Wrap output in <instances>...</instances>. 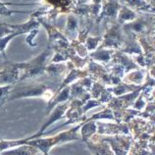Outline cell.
<instances>
[{
  "instance_id": "obj_2",
  "label": "cell",
  "mask_w": 155,
  "mask_h": 155,
  "mask_svg": "<svg viewBox=\"0 0 155 155\" xmlns=\"http://www.w3.org/2000/svg\"><path fill=\"white\" fill-rule=\"evenodd\" d=\"M82 124H79L77 126L73 127L71 130L66 132L59 133L58 135H55L53 137L49 138H39V139H33L28 141V145H31L33 147H36L40 150L43 154H49V151L52 147L59 144H63L71 141H79L81 140V136L79 134V130L81 128Z\"/></svg>"
},
{
  "instance_id": "obj_6",
  "label": "cell",
  "mask_w": 155,
  "mask_h": 155,
  "mask_svg": "<svg viewBox=\"0 0 155 155\" xmlns=\"http://www.w3.org/2000/svg\"><path fill=\"white\" fill-rule=\"evenodd\" d=\"M86 145L93 155H114L110 146L103 140H101L98 134L93 135L91 139L86 142Z\"/></svg>"
},
{
  "instance_id": "obj_8",
  "label": "cell",
  "mask_w": 155,
  "mask_h": 155,
  "mask_svg": "<svg viewBox=\"0 0 155 155\" xmlns=\"http://www.w3.org/2000/svg\"><path fill=\"white\" fill-rule=\"evenodd\" d=\"M38 153H41L40 150L36 147H33L31 145H25L18 146V148L8 149L3 152H1V155H37Z\"/></svg>"
},
{
  "instance_id": "obj_9",
  "label": "cell",
  "mask_w": 155,
  "mask_h": 155,
  "mask_svg": "<svg viewBox=\"0 0 155 155\" xmlns=\"http://www.w3.org/2000/svg\"><path fill=\"white\" fill-rule=\"evenodd\" d=\"M141 86H136V85H131V84H126V83H120L118 85L112 86V87L106 88V90L114 95L115 97L124 95V94L131 93L133 91L139 89Z\"/></svg>"
},
{
  "instance_id": "obj_19",
  "label": "cell",
  "mask_w": 155,
  "mask_h": 155,
  "mask_svg": "<svg viewBox=\"0 0 155 155\" xmlns=\"http://www.w3.org/2000/svg\"><path fill=\"white\" fill-rule=\"evenodd\" d=\"M146 105H147V102H146L145 100L143 99V97L141 96V94L139 96L137 97V99L135 100V102L133 103V109L135 110H138V111H143L144 109H145Z\"/></svg>"
},
{
  "instance_id": "obj_15",
  "label": "cell",
  "mask_w": 155,
  "mask_h": 155,
  "mask_svg": "<svg viewBox=\"0 0 155 155\" xmlns=\"http://www.w3.org/2000/svg\"><path fill=\"white\" fill-rule=\"evenodd\" d=\"M111 53H113V51L97 50L96 52L91 53V56H92L94 59L98 60V61H101L103 63H107V62H109L110 59H111Z\"/></svg>"
},
{
  "instance_id": "obj_17",
  "label": "cell",
  "mask_w": 155,
  "mask_h": 155,
  "mask_svg": "<svg viewBox=\"0 0 155 155\" xmlns=\"http://www.w3.org/2000/svg\"><path fill=\"white\" fill-rule=\"evenodd\" d=\"M13 85H6V86H0V107L3 106L5 102H7L8 94L10 90L12 89Z\"/></svg>"
},
{
  "instance_id": "obj_11",
  "label": "cell",
  "mask_w": 155,
  "mask_h": 155,
  "mask_svg": "<svg viewBox=\"0 0 155 155\" xmlns=\"http://www.w3.org/2000/svg\"><path fill=\"white\" fill-rule=\"evenodd\" d=\"M145 80V71H132L127 74L124 78V81L126 84H131V85H136V86H142Z\"/></svg>"
},
{
  "instance_id": "obj_13",
  "label": "cell",
  "mask_w": 155,
  "mask_h": 155,
  "mask_svg": "<svg viewBox=\"0 0 155 155\" xmlns=\"http://www.w3.org/2000/svg\"><path fill=\"white\" fill-rule=\"evenodd\" d=\"M32 140L31 137L26 138V139H21V140H1L0 141V153L3 152L5 150H8V149H12V147H18V146L25 145V144L28 143V141Z\"/></svg>"
},
{
  "instance_id": "obj_22",
  "label": "cell",
  "mask_w": 155,
  "mask_h": 155,
  "mask_svg": "<svg viewBox=\"0 0 155 155\" xmlns=\"http://www.w3.org/2000/svg\"><path fill=\"white\" fill-rule=\"evenodd\" d=\"M43 155H49V154H43Z\"/></svg>"
},
{
  "instance_id": "obj_4",
  "label": "cell",
  "mask_w": 155,
  "mask_h": 155,
  "mask_svg": "<svg viewBox=\"0 0 155 155\" xmlns=\"http://www.w3.org/2000/svg\"><path fill=\"white\" fill-rule=\"evenodd\" d=\"M70 102L71 100L56 105V106L51 110V113H50V115H49L48 120L43 124L41 129L39 130L35 135L31 136V139L33 140V139H37V138H41L44 133H45V130L48 128L49 126H51L52 124H54L55 121H57L58 120L65 118V112H66V110L68 109V107H70Z\"/></svg>"
},
{
  "instance_id": "obj_16",
  "label": "cell",
  "mask_w": 155,
  "mask_h": 155,
  "mask_svg": "<svg viewBox=\"0 0 155 155\" xmlns=\"http://www.w3.org/2000/svg\"><path fill=\"white\" fill-rule=\"evenodd\" d=\"M104 89H105L104 85H102L101 83H99V82H94L92 87H91V90L89 91L91 98L98 99L99 96L101 95V93L103 92Z\"/></svg>"
},
{
  "instance_id": "obj_3",
  "label": "cell",
  "mask_w": 155,
  "mask_h": 155,
  "mask_svg": "<svg viewBox=\"0 0 155 155\" xmlns=\"http://www.w3.org/2000/svg\"><path fill=\"white\" fill-rule=\"evenodd\" d=\"M99 136H100L101 140H103L110 146L114 155H128L132 148L133 137L131 135Z\"/></svg>"
},
{
  "instance_id": "obj_10",
  "label": "cell",
  "mask_w": 155,
  "mask_h": 155,
  "mask_svg": "<svg viewBox=\"0 0 155 155\" xmlns=\"http://www.w3.org/2000/svg\"><path fill=\"white\" fill-rule=\"evenodd\" d=\"M80 136H81V140L83 142H88L93 135L96 134L97 132V126L96 121H88V123L82 124L81 128H80Z\"/></svg>"
},
{
  "instance_id": "obj_5",
  "label": "cell",
  "mask_w": 155,
  "mask_h": 155,
  "mask_svg": "<svg viewBox=\"0 0 155 155\" xmlns=\"http://www.w3.org/2000/svg\"><path fill=\"white\" fill-rule=\"evenodd\" d=\"M97 134L105 136H114V135H130V130L128 124L124 123H98L96 121Z\"/></svg>"
},
{
  "instance_id": "obj_21",
  "label": "cell",
  "mask_w": 155,
  "mask_h": 155,
  "mask_svg": "<svg viewBox=\"0 0 155 155\" xmlns=\"http://www.w3.org/2000/svg\"><path fill=\"white\" fill-rule=\"evenodd\" d=\"M134 18V13H133L131 10L128 9H123V12L120 13V18L124 21V19H130Z\"/></svg>"
},
{
  "instance_id": "obj_20",
  "label": "cell",
  "mask_w": 155,
  "mask_h": 155,
  "mask_svg": "<svg viewBox=\"0 0 155 155\" xmlns=\"http://www.w3.org/2000/svg\"><path fill=\"white\" fill-rule=\"evenodd\" d=\"M99 40H100V37H96V38H92L90 37L87 40V48L88 50H93V49L96 48L97 44L99 43Z\"/></svg>"
},
{
  "instance_id": "obj_12",
  "label": "cell",
  "mask_w": 155,
  "mask_h": 155,
  "mask_svg": "<svg viewBox=\"0 0 155 155\" xmlns=\"http://www.w3.org/2000/svg\"><path fill=\"white\" fill-rule=\"evenodd\" d=\"M66 71V65L62 63H50L48 66L45 68V73L48 74L49 78H57L58 76L62 74Z\"/></svg>"
},
{
  "instance_id": "obj_1",
  "label": "cell",
  "mask_w": 155,
  "mask_h": 155,
  "mask_svg": "<svg viewBox=\"0 0 155 155\" xmlns=\"http://www.w3.org/2000/svg\"><path fill=\"white\" fill-rule=\"evenodd\" d=\"M58 89L56 83H31L23 84L19 82L18 85H13L12 89L8 94L7 101L19 98H29V97H41L49 103L55 96Z\"/></svg>"
},
{
  "instance_id": "obj_18",
  "label": "cell",
  "mask_w": 155,
  "mask_h": 155,
  "mask_svg": "<svg viewBox=\"0 0 155 155\" xmlns=\"http://www.w3.org/2000/svg\"><path fill=\"white\" fill-rule=\"evenodd\" d=\"M101 102L98 99H89L88 101H86L84 104L82 105V112L83 114H86V112L89 109L95 108L97 106H101Z\"/></svg>"
},
{
  "instance_id": "obj_14",
  "label": "cell",
  "mask_w": 155,
  "mask_h": 155,
  "mask_svg": "<svg viewBox=\"0 0 155 155\" xmlns=\"http://www.w3.org/2000/svg\"><path fill=\"white\" fill-rule=\"evenodd\" d=\"M98 120H114V116H113V113H112V110L109 108V107H106L105 109H103L102 111L98 112V113H95L93 114L91 117L87 118L84 123H88V121H96Z\"/></svg>"
},
{
  "instance_id": "obj_23",
  "label": "cell",
  "mask_w": 155,
  "mask_h": 155,
  "mask_svg": "<svg viewBox=\"0 0 155 155\" xmlns=\"http://www.w3.org/2000/svg\"><path fill=\"white\" fill-rule=\"evenodd\" d=\"M0 155H1V154H0Z\"/></svg>"
},
{
  "instance_id": "obj_7",
  "label": "cell",
  "mask_w": 155,
  "mask_h": 155,
  "mask_svg": "<svg viewBox=\"0 0 155 155\" xmlns=\"http://www.w3.org/2000/svg\"><path fill=\"white\" fill-rule=\"evenodd\" d=\"M70 97H71V88L70 86H66L63 89H61L59 92H57L55 94V96L52 98V100L47 103V107L45 109V113L48 114V112H51V110L54 108L56 105L63 103V102L70 101Z\"/></svg>"
}]
</instances>
